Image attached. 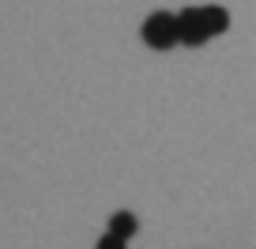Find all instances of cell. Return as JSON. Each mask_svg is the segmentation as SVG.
<instances>
[{"label":"cell","instance_id":"cell-5","mask_svg":"<svg viewBox=\"0 0 256 249\" xmlns=\"http://www.w3.org/2000/svg\"><path fill=\"white\" fill-rule=\"evenodd\" d=\"M94 249H128V241H120L117 234H110V230H106L102 238L94 241Z\"/></svg>","mask_w":256,"mask_h":249},{"label":"cell","instance_id":"cell-4","mask_svg":"<svg viewBox=\"0 0 256 249\" xmlns=\"http://www.w3.org/2000/svg\"><path fill=\"white\" fill-rule=\"evenodd\" d=\"M136 230H140V219L132 215V211H113L110 215V234H117L120 241H128Z\"/></svg>","mask_w":256,"mask_h":249},{"label":"cell","instance_id":"cell-1","mask_svg":"<svg viewBox=\"0 0 256 249\" xmlns=\"http://www.w3.org/2000/svg\"><path fill=\"white\" fill-rule=\"evenodd\" d=\"M144 42L151 49H174L177 46V16H170V12H154V16L144 19Z\"/></svg>","mask_w":256,"mask_h":249},{"label":"cell","instance_id":"cell-3","mask_svg":"<svg viewBox=\"0 0 256 249\" xmlns=\"http://www.w3.org/2000/svg\"><path fill=\"white\" fill-rule=\"evenodd\" d=\"M200 16H204V27H208L211 38H215V34H226V31H230V12L218 8V4H208V8H200Z\"/></svg>","mask_w":256,"mask_h":249},{"label":"cell","instance_id":"cell-2","mask_svg":"<svg viewBox=\"0 0 256 249\" xmlns=\"http://www.w3.org/2000/svg\"><path fill=\"white\" fill-rule=\"evenodd\" d=\"M211 34H208V27H204V16H200V8H184L181 16H177V42H184V46H204Z\"/></svg>","mask_w":256,"mask_h":249}]
</instances>
